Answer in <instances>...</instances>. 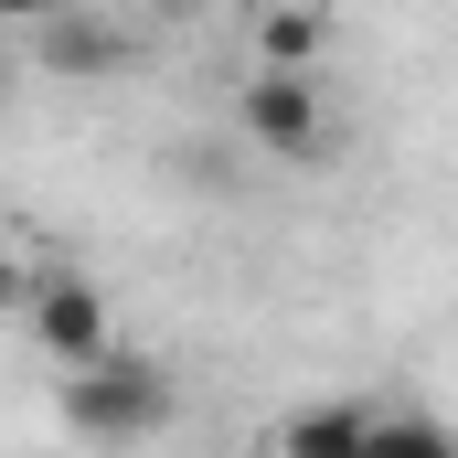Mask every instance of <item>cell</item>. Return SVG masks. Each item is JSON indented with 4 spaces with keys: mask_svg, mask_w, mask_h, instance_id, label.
<instances>
[{
    "mask_svg": "<svg viewBox=\"0 0 458 458\" xmlns=\"http://www.w3.org/2000/svg\"><path fill=\"white\" fill-rule=\"evenodd\" d=\"M64 427L75 437H97V448H149L160 427H171V362H149V352H97L86 373H64Z\"/></svg>",
    "mask_w": 458,
    "mask_h": 458,
    "instance_id": "cell-1",
    "label": "cell"
},
{
    "mask_svg": "<svg viewBox=\"0 0 458 458\" xmlns=\"http://www.w3.org/2000/svg\"><path fill=\"white\" fill-rule=\"evenodd\" d=\"M234 128H245V149H267L277 171H310V160H331V86L256 64V86L234 97Z\"/></svg>",
    "mask_w": 458,
    "mask_h": 458,
    "instance_id": "cell-2",
    "label": "cell"
},
{
    "mask_svg": "<svg viewBox=\"0 0 458 458\" xmlns=\"http://www.w3.org/2000/svg\"><path fill=\"white\" fill-rule=\"evenodd\" d=\"M21 331L43 362H64V373H86L97 352H117V310L97 277H32V299H21Z\"/></svg>",
    "mask_w": 458,
    "mask_h": 458,
    "instance_id": "cell-3",
    "label": "cell"
},
{
    "mask_svg": "<svg viewBox=\"0 0 458 458\" xmlns=\"http://www.w3.org/2000/svg\"><path fill=\"white\" fill-rule=\"evenodd\" d=\"M32 64L64 75V86H86V75H117V64H128V43H117V21H97V11L75 0V11H54V21H32Z\"/></svg>",
    "mask_w": 458,
    "mask_h": 458,
    "instance_id": "cell-4",
    "label": "cell"
},
{
    "mask_svg": "<svg viewBox=\"0 0 458 458\" xmlns=\"http://www.w3.org/2000/svg\"><path fill=\"white\" fill-rule=\"evenodd\" d=\"M320 43H331V11H320V0H267V11H256V64L320 75Z\"/></svg>",
    "mask_w": 458,
    "mask_h": 458,
    "instance_id": "cell-5",
    "label": "cell"
},
{
    "mask_svg": "<svg viewBox=\"0 0 458 458\" xmlns=\"http://www.w3.org/2000/svg\"><path fill=\"white\" fill-rule=\"evenodd\" d=\"M362 427H373V405L320 394V405H299V416L277 427V458H362Z\"/></svg>",
    "mask_w": 458,
    "mask_h": 458,
    "instance_id": "cell-6",
    "label": "cell"
},
{
    "mask_svg": "<svg viewBox=\"0 0 458 458\" xmlns=\"http://www.w3.org/2000/svg\"><path fill=\"white\" fill-rule=\"evenodd\" d=\"M362 458H458V427H437V416H405V405H373Z\"/></svg>",
    "mask_w": 458,
    "mask_h": 458,
    "instance_id": "cell-7",
    "label": "cell"
},
{
    "mask_svg": "<svg viewBox=\"0 0 458 458\" xmlns=\"http://www.w3.org/2000/svg\"><path fill=\"white\" fill-rule=\"evenodd\" d=\"M21 299H32V277H21V256L0 245V320H21Z\"/></svg>",
    "mask_w": 458,
    "mask_h": 458,
    "instance_id": "cell-8",
    "label": "cell"
},
{
    "mask_svg": "<svg viewBox=\"0 0 458 458\" xmlns=\"http://www.w3.org/2000/svg\"><path fill=\"white\" fill-rule=\"evenodd\" d=\"M54 11H75V0H0V21H21V32H32V21H54Z\"/></svg>",
    "mask_w": 458,
    "mask_h": 458,
    "instance_id": "cell-9",
    "label": "cell"
},
{
    "mask_svg": "<svg viewBox=\"0 0 458 458\" xmlns=\"http://www.w3.org/2000/svg\"><path fill=\"white\" fill-rule=\"evenodd\" d=\"M149 11H171V21H192V11H214V0H149Z\"/></svg>",
    "mask_w": 458,
    "mask_h": 458,
    "instance_id": "cell-10",
    "label": "cell"
}]
</instances>
